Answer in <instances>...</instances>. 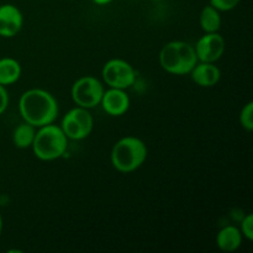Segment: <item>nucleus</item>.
Instances as JSON below:
<instances>
[{
  "label": "nucleus",
  "mask_w": 253,
  "mask_h": 253,
  "mask_svg": "<svg viewBox=\"0 0 253 253\" xmlns=\"http://www.w3.org/2000/svg\"><path fill=\"white\" fill-rule=\"evenodd\" d=\"M39 128L31 146L35 156L41 161H54L62 157L66 153L68 138L61 126L49 124Z\"/></svg>",
  "instance_id": "obj_4"
},
{
  "label": "nucleus",
  "mask_w": 253,
  "mask_h": 253,
  "mask_svg": "<svg viewBox=\"0 0 253 253\" xmlns=\"http://www.w3.org/2000/svg\"><path fill=\"white\" fill-rule=\"evenodd\" d=\"M198 62L215 63L222 57L225 52V40L217 32H210L198 40L194 46Z\"/></svg>",
  "instance_id": "obj_8"
},
{
  "label": "nucleus",
  "mask_w": 253,
  "mask_h": 253,
  "mask_svg": "<svg viewBox=\"0 0 253 253\" xmlns=\"http://www.w3.org/2000/svg\"><path fill=\"white\" fill-rule=\"evenodd\" d=\"M100 104L109 115L121 116L130 108V98L125 89L110 88L104 91Z\"/></svg>",
  "instance_id": "obj_10"
},
{
  "label": "nucleus",
  "mask_w": 253,
  "mask_h": 253,
  "mask_svg": "<svg viewBox=\"0 0 253 253\" xmlns=\"http://www.w3.org/2000/svg\"><path fill=\"white\" fill-rule=\"evenodd\" d=\"M19 110L25 123L42 127L53 124L58 115V104L54 96L43 89H30L19 100Z\"/></svg>",
  "instance_id": "obj_1"
},
{
  "label": "nucleus",
  "mask_w": 253,
  "mask_h": 253,
  "mask_svg": "<svg viewBox=\"0 0 253 253\" xmlns=\"http://www.w3.org/2000/svg\"><path fill=\"white\" fill-rule=\"evenodd\" d=\"M7 105H9V94L6 88L0 84V115L6 110Z\"/></svg>",
  "instance_id": "obj_19"
},
{
  "label": "nucleus",
  "mask_w": 253,
  "mask_h": 253,
  "mask_svg": "<svg viewBox=\"0 0 253 253\" xmlns=\"http://www.w3.org/2000/svg\"><path fill=\"white\" fill-rule=\"evenodd\" d=\"M101 76L109 88L127 89L133 85L136 81V73L132 66L128 62L119 58L106 62Z\"/></svg>",
  "instance_id": "obj_7"
},
{
  "label": "nucleus",
  "mask_w": 253,
  "mask_h": 253,
  "mask_svg": "<svg viewBox=\"0 0 253 253\" xmlns=\"http://www.w3.org/2000/svg\"><path fill=\"white\" fill-rule=\"evenodd\" d=\"M240 124H241L242 127L246 131H252L253 130V103L250 101L246 105L244 106V109L241 110L240 114Z\"/></svg>",
  "instance_id": "obj_16"
},
{
  "label": "nucleus",
  "mask_w": 253,
  "mask_h": 253,
  "mask_svg": "<svg viewBox=\"0 0 253 253\" xmlns=\"http://www.w3.org/2000/svg\"><path fill=\"white\" fill-rule=\"evenodd\" d=\"M93 126L94 120L91 114L89 113V109L81 106L69 110L62 119L61 124V128L67 138L76 141L88 137L93 131Z\"/></svg>",
  "instance_id": "obj_5"
},
{
  "label": "nucleus",
  "mask_w": 253,
  "mask_h": 253,
  "mask_svg": "<svg viewBox=\"0 0 253 253\" xmlns=\"http://www.w3.org/2000/svg\"><path fill=\"white\" fill-rule=\"evenodd\" d=\"M198 57L194 46L188 42L172 41L162 47L160 52V64L166 72L175 76L189 74L197 66Z\"/></svg>",
  "instance_id": "obj_2"
},
{
  "label": "nucleus",
  "mask_w": 253,
  "mask_h": 253,
  "mask_svg": "<svg viewBox=\"0 0 253 253\" xmlns=\"http://www.w3.org/2000/svg\"><path fill=\"white\" fill-rule=\"evenodd\" d=\"M105 91L104 85L96 78L90 76L82 77L73 84L71 90L72 99L81 108L91 109L100 104L103 94Z\"/></svg>",
  "instance_id": "obj_6"
},
{
  "label": "nucleus",
  "mask_w": 253,
  "mask_h": 253,
  "mask_svg": "<svg viewBox=\"0 0 253 253\" xmlns=\"http://www.w3.org/2000/svg\"><path fill=\"white\" fill-rule=\"evenodd\" d=\"M22 25L24 16L19 7L12 4L0 5V36L5 39L16 36Z\"/></svg>",
  "instance_id": "obj_9"
},
{
  "label": "nucleus",
  "mask_w": 253,
  "mask_h": 253,
  "mask_svg": "<svg viewBox=\"0 0 253 253\" xmlns=\"http://www.w3.org/2000/svg\"><path fill=\"white\" fill-rule=\"evenodd\" d=\"M36 127L27 123H22L17 126L12 133V142L17 148H29L32 146Z\"/></svg>",
  "instance_id": "obj_15"
},
{
  "label": "nucleus",
  "mask_w": 253,
  "mask_h": 253,
  "mask_svg": "<svg viewBox=\"0 0 253 253\" xmlns=\"http://www.w3.org/2000/svg\"><path fill=\"white\" fill-rule=\"evenodd\" d=\"M93 1L98 5H106L113 1V0H93Z\"/></svg>",
  "instance_id": "obj_20"
},
{
  "label": "nucleus",
  "mask_w": 253,
  "mask_h": 253,
  "mask_svg": "<svg viewBox=\"0 0 253 253\" xmlns=\"http://www.w3.org/2000/svg\"><path fill=\"white\" fill-rule=\"evenodd\" d=\"M1 232H2V217L0 215V236H1Z\"/></svg>",
  "instance_id": "obj_21"
},
{
  "label": "nucleus",
  "mask_w": 253,
  "mask_h": 253,
  "mask_svg": "<svg viewBox=\"0 0 253 253\" xmlns=\"http://www.w3.org/2000/svg\"><path fill=\"white\" fill-rule=\"evenodd\" d=\"M241 0H210V5L219 11H230L239 5Z\"/></svg>",
  "instance_id": "obj_18"
},
{
  "label": "nucleus",
  "mask_w": 253,
  "mask_h": 253,
  "mask_svg": "<svg viewBox=\"0 0 253 253\" xmlns=\"http://www.w3.org/2000/svg\"><path fill=\"white\" fill-rule=\"evenodd\" d=\"M110 158L111 165L119 172H133L140 168L147 158V147L140 138L127 136L115 143Z\"/></svg>",
  "instance_id": "obj_3"
},
{
  "label": "nucleus",
  "mask_w": 253,
  "mask_h": 253,
  "mask_svg": "<svg viewBox=\"0 0 253 253\" xmlns=\"http://www.w3.org/2000/svg\"><path fill=\"white\" fill-rule=\"evenodd\" d=\"M189 74L195 84L204 88L216 85L221 77V72L214 63H205V62L197 63Z\"/></svg>",
  "instance_id": "obj_11"
},
{
  "label": "nucleus",
  "mask_w": 253,
  "mask_h": 253,
  "mask_svg": "<svg viewBox=\"0 0 253 253\" xmlns=\"http://www.w3.org/2000/svg\"><path fill=\"white\" fill-rule=\"evenodd\" d=\"M152 1H162V0H152Z\"/></svg>",
  "instance_id": "obj_22"
},
{
  "label": "nucleus",
  "mask_w": 253,
  "mask_h": 253,
  "mask_svg": "<svg viewBox=\"0 0 253 253\" xmlns=\"http://www.w3.org/2000/svg\"><path fill=\"white\" fill-rule=\"evenodd\" d=\"M241 234L249 241H253V215L249 214L244 217L241 222Z\"/></svg>",
  "instance_id": "obj_17"
},
{
  "label": "nucleus",
  "mask_w": 253,
  "mask_h": 253,
  "mask_svg": "<svg viewBox=\"0 0 253 253\" xmlns=\"http://www.w3.org/2000/svg\"><path fill=\"white\" fill-rule=\"evenodd\" d=\"M21 77V66L16 59L5 57L0 59V84L4 86L16 83Z\"/></svg>",
  "instance_id": "obj_13"
},
{
  "label": "nucleus",
  "mask_w": 253,
  "mask_h": 253,
  "mask_svg": "<svg viewBox=\"0 0 253 253\" xmlns=\"http://www.w3.org/2000/svg\"><path fill=\"white\" fill-rule=\"evenodd\" d=\"M200 26L205 34L210 32H217L221 26V16H220L219 10L215 9L211 5H208L200 12L199 17Z\"/></svg>",
  "instance_id": "obj_14"
},
{
  "label": "nucleus",
  "mask_w": 253,
  "mask_h": 253,
  "mask_svg": "<svg viewBox=\"0 0 253 253\" xmlns=\"http://www.w3.org/2000/svg\"><path fill=\"white\" fill-rule=\"evenodd\" d=\"M216 244L217 247L224 252L236 251L242 244L241 231L235 226L224 227L217 234Z\"/></svg>",
  "instance_id": "obj_12"
}]
</instances>
